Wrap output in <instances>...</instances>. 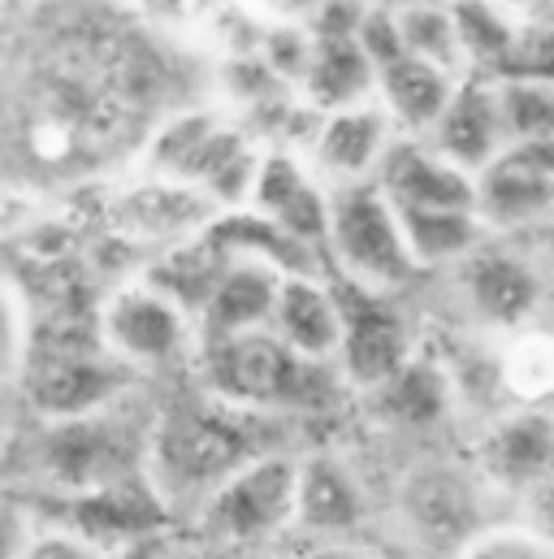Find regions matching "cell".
<instances>
[{"label":"cell","mask_w":554,"mask_h":559,"mask_svg":"<svg viewBox=\"0 0 554 559\" xmlns=\"http://www.w3.org/2000/svg\"><path fill=\"white\" fill-rule=\"evenodd\" d=\"M511 521L554 547V481L538 486L533 495H525V499L516 503V516H511Z\"/></svg>","instance_id":"32"},{"label":"cell","mask_w":554,"mask_h":559,"mask_svg":"<svg viewBox=\"0 0 554 559\" xmlns=\"http://www.w3.org/2000/svg\"><path fill=\"white\" fill-rule=\"evenodd\" d=\"M455 295L477 334L507 338L551 317V270L520 239H490L455 274Z\"/></svg>","instance_id":"9"},{"label":"cell","mask_w":554,"mask_h":559,"mask_svg":"<svg viewBox=\"0 0 554 559\" xmlns=\"http://www.w3.org/2000/svg\"><path fill=\"white\" fill-rule=\"evenodd\" d=\"M364 404H369V413H373V420L382 429L408 433V438H424V433L442 429L446 420L463 408L446 360L433 356V352H424V347H420V356H416L395 382H386Z\"/></svg>","instance_id":"20"},{"label":"cell","mask_w":554,"mask_h":559,"mask_svg":"<svg viewBox=\"0 0 554 559\" xmlns=\"http://www.w3.org/2000/svg\"><path fill=\"white\" fill-rule=\"evenodd\" d=\"M96 325L109 356H118L135 378L182 373V369H195L200 360L195 317L143 274L105 286Z\"/></svg>","instance_id":"8"},{"label":"cell","mask_w":554,"mask_h":559,"mask_svg":"<svg viewBox=\"0 0 554 559\" xmlns=\"http://www.w3.org/2000/svg\"><path fill=\"white\" fill-rule=\"evenodd\" d=\"M274 425L281 420L239 413L204 391L195 400H173L156 413L147 477L182 530L213 499V490L226 486L243 464H252L265 451H277L265 438V429Z\"/></svg>","instance_id":"1"},{"label":"cell","mask_w":554,"mask_h":559,"mask_svg":"<svg viewBox=\"0 0 554 559\" xmlns=\"http://www.w3.org/2000/svg\"><path fill=\"white\" fill-rule=\"evenodd\" d=\"M191 373L200 391L213 395L217 404L274 420L316 417L351 395L338 365H321L290 352L274 330L200 343V360Z\"/></svg>","instance_id":"2"},{"label":"cell","mask_w":554,"mask_h":559,"mask_svg":"<svg viewBox=\"0 0 554 559\" xmlns=\"http://www.w3.org/2000/svg\"><path fill=\"white\" fill-rule=\"evenodd\" d=\"M299 96L316 118L369 105V100H377V66L369 61V52L360 48L356 35L351 39H321L316 35Z\"/></svg>","instance_id":"22"},{"label":"cell","mask_w":554,"mask_h":559,"mask_svg":"<svg viewBox=\"0 0 554 559\" xmlns=\"http://www.w3.org/2000/svg\"><path fill=\"white\" fill-rule=\"evenodd\" d=\"M429 143L442 156H450L455 165H463L468 174L490 169L511 147L507 118H503V100H498V83L490 74H468L459 83L450 109L433 127Z\"/></svg>","instance_id":"19"},{"label":"cell","mask_w":554,"mask_h":559,"mask_svg":"<svg viewBox=\"0 0 554 559\" xmlns=\"http://www.w3.org/2000/svg\"><path fill=\"white\" fill-rule=\"evenodd\" d=\"M195 556L200 559H274V556H256V551H204V547H195Z\"/></svg>","instance_id":"37"},{"label":"cell","mask_w":554,"mask_h":559,"mask_svg":"<svg viewBox=\"0 0 554 559\" xmlns=\"http://www.w3.org/2000/svg\"><path fill=\"white\" fill-rule=\"evenodd\" d=\"M152 559H200V556H195V547H191V543H169V547H160Z\"/></svg>","instance_id":"36"},{"label":"cell","mask_w":554,"mask_h":559,"mask_svg":"<svg viewBox=\"0 0 554 559\" xmlns=\"http://www.w3.org/2000/svg\"><path fill=\"white\" fill-rule=\"evenodd\" d=\"M329 274L342 286H356L364 295L399 299L412 290L420 274L408 230L399 209L377 182L334 191V217H329Z\"/></svg>","instance_id":"7"},{"label":"cell","mask_w":554,"mask_h":559,"mask_svg":"<svg viewBox=\"0 0 554 559\" xmlns=\"http://www.w3.org/2000/svg\"><path fill=\"white\" fill-rule=\"evenodd\" d=\"M277 338L321 365H338L342 338H347V304H342V286L334 274H290L281 282L274 312Z\"/></svg>","instance_id":"17"},{"label":"cell","mask_w":554,"mask_h":559,"mask_svg":"<svg viewBox=\"0 0 554 559\" xmlns=\"http://www.w3.org/2000/svg\"><path fill=\"white\" fill-rule=\"evenodd\" d=\"M490 499L494 495L472 473V464L459 468V464L424 460V464H412L408 477L399 481L395 512L416 551L455 559L472 538L490 530V521L481 516Z\"/></svg>","instance_id":"10"},{"label":"cell","mask_w":554,"mask_h":559,"mask_svg":"<svg viewBox=\"0 0 554 559\" xmlns=\"http://www.w3.org/2000/svg\"><path fill=\"white\" fill-rule=\"evenodd\" d=\"M265 143L256 140L234 114L226 109H173L165 114L138 152V169L169 174L195 191H204L221 213L248 209L261 165H265Z\"/></svg>","instance_id":"3"},{"label":"cell","mask_w":554,"mask_h":559,"mask_svg":"<svg viewBox=\"0 0 554 559\" xmlns=\"http://www.w3.org/2000/svg\"><path fill=\"white\" fill-rule=\"evenodd\" d=\"M395 143H399L395 118L386 114L382 100H369V105L316 118V131L303 147V156L329 191H347V187L377 182Z\"/></svg>","instance_id":"14"},{"label":"cell","mask_w":554,"mask_h":559,"mask_svg":"<svg viewBox=\"0 0 554 559\" xmlns=\"http://www.w3.org/2000/svg\"><path fill=\"white\" fill-rule=\"evenodd\" d=\"M395 17H399L404 52H408L412 61H424V66H433V70H446V74H455V79H468V74H472L468 48H463V35H459V17H455V4H450V0L395 9Z\"/></svg>","instance_id":"27"},{"label":"cell","mask_w":554,"mask_h":559,"mask_svg":"<svg viewBox=\"0 0 554 559\" xmlns=\"http://www.w3.org/2000/svg\"><path fill=\"white\" fill-rule=\"evenodd\" d=\"M546 270H551V278H554V265H546Z\"/></svg>","instance_id":"39"},{"label":"cell","mask_w":554,"mask_h":559,"mask_svg":"<svg viewBox=\"0 0 554 559\" xmlns=\"http://www.w3.org/2000/svg\"><path fill=\"white\" fill-rule=\"evenodd\" d=\"M494 83L511 147L554 140V74H503Z\"/></svg>","instance_id":"28"},{"label":"cell","mask_w":554,"mask_h":559,"mask_svg":"<svg viewBox=\"0 0 554 559\" xmlns=\"http://www.w3.org/2000/svg\"><path fill=\"white\" fill-rule=\"evenodd\" d=\"M450 4L459 17V35H463L472 74H490V79L511 74L525 52L529 26L503 0H450Z\"/></svg>","instance_id":"25"},{"label":"cell","mask_w":554,"mask_h":559,"mask_svg":"<svg viewBox=\"0 0 554 559\" xmlns=\"http://www.w3.org/2000/svg\"><path fill=\"white\" fill-rule=\"evenodd\" d=\"M399 217L420 274H455L494 239L477 209H416Z\"/></svg>","instance_id":"24"},{"label":"cell","mask_w":554,"mask_h":559,"mask_svg":"<svg viewBox=\"0 0 554 559\" xmlns=\"http://www.w3.org/2000/svg\"><path fill=\"white\" fill-rule=\"evenodd\" d=\"M299 559H386V556L369 551L364 543H334V547H303Z\"/></svg>","instance_id":"34"},{"label":"cell","mask_w":554,"mask_h":559,"mask_svg":"<svg viewBox=\"0 0 554 559\" xmlns=\"http://www.w3.org/2000/svg\"><path fill=\"white\" fill-rule=\"evenodd\" d=\"M498 382L511 408H554V321L498 338Z\"/></svg>","instance_id":"26"},{"label":"cell","mask_w":554,"mask_h":559,"mask_svg":"<svg viewBox=\"0 0 554 559\" xmlns=\"http://www.w3.org/2000/svg\"><path fill=\"white\" fill-rule=\"evenodd\" d=\"M377 4H390V9H412V4H437V0H377Z\"/></svg>","instance_id":"38"},{"label":"cell","mask_w":554,"mask_h":559,"mask_svg":"<svg viewBox=\"0 0 554 559\" xmlns=\"http://www.w3.org/2000/svg\"><path fill=\"white\" fill-rule=\"evenodd\" d=\"M477 213L498 239L538 235L554 222V182L525 156V147H507L477 174Z\"/></svg>","instance_id":"16"},{"label":"cell","mask_w":554,"mask_h":559,"mask_svg":"<svg viewBox=\"0 0 554 559\" xmlns=\"http://www.w3.org/2000/svg\"><path fill=\"white\" fill-rule=\"evenodd\" d=\"M455 559H554V547L538 534L520 530L516 521H498L481 538H472Z\"/></svg>","instance_id":"29"},{"label":"cell","mask_w":554,"mask_h":559,"mask_svg":"<svg viewBox=\"0 0 554 559\" xmlns=\"http://www.w3.org/2000/svg\"><path fill=\"white\" fill-rule=\"evenodd\" d=\"M373 525V490L360 477V468L334 451H299V512H294V538L308 547H334V543H360Z\"/></svg>","instance_id":"13"},{"label":"cell","mask_w":554,"mask_h":559,"mask_svg":"<svg viewBox=\"0 0 554 559\" xmlns=\"http://www.w3.org/2000/svg\"><path fill=\"white\" fill-rule=\"evenodd\" d=\"M127 404L79 420H31V499H79L147 473L156 413L138 425Z\"/></svg>","instance_id":"4"},{"label":"cell","mask_w":554,"mask_h":559,"mask_svg":"<svg viewBox=\"0 0 554 559\" xmlns=\"http://www.w3.org/2000/svg\"><path fill=\"white\" fill-rule=\"evenodd\" d=\"M269 22H299V26H312L316 13L329 4V0H252Z\"/></svg>","instance_id":"33"},{"label":"cell","mask_w":554,"mask_h":559,"mask_svg":"<svg viewBox=\"0 0 554 559\" xmlns=\"http://www.w3.org/2000/svg\"><path fill=\"white\" fill-rule=\"evenodd\" d=\"M248 209H256L261 217L281 226L290 239H299L303 248L325 257L334 191L321 182V174L308 165V156L299 147H269L265 152V165H261V178H256Z\"/></svg>","instance_id":"15"},{"label":"cell","mask_w":554,"mask_h":559,"mask_svg":"<svg viewBox=\"0 0 554 559\" xmlns=\"http://www.w3.org/2000/svg\"><path fill=\"white\" fill-rule=\"evenodd\" d=\"M217 217L221 209L204 191L138 165L131 178L105 182L100 191V235L109 248H122L135 257L138 274L156 257L204 239L217 226Z\"/></svg>","instance_id":"6"},{"label":"cell","mask_w":554,"mask_h":559,"mask_svg":"<svg viewBox=\"0 0 554 559\" xmlns=\"http://www.w3.org/2000/svg\"><path fill=\"white\" fill-rule=\"evenodd\" d=\"M281 282L286 274L265 261H226L208 308L200 312V343H221V338L269 330Z\"/></svg>","instance_id":"21"},{"label":"cell","mask_w":554,"mask_h":559,"mask_svg":"<svg viewBox=\"0 0 554 559\" xmlns=\"http://www.w3.org/2000/svg\"><path fill=\"white\" fill-rule=\"evenodd\" d=\"M356 39H360V48L369 52V61L377 66V74L408 57V52H404V35H399V17H395L390 4H369V13H364V22H360V35H356Z\"/></svg>","instance_id":"30"},{"label":"cell","mask_w":554,"mask_h":559,"mask_svg":"<svg viewBox=\"0 0 554 559\" xmlns=\"http://www.w3.org/2000/svg\"><path fill=\"white\" fill-rule=\"evenodd\" d=\"M468 464L485 490L507 503L554 481V408H507L481 420Z\"/></svg>","instance_id":"11"},{"label":"cell","mask_w":554,"mask_h":559,"mask_svg":"<svg viewBox=\"0 0 554 559\" xmlns=\"http://www.w3.org/2000/svg\"><path fill=\"white\" fill-rule=\"evenodd\" d=\"M463 79L446 74V70H433L424 61H395L390 70L377 74V100L386 105V114L395 118L399 135L408 140H429L433 127L442 122V114L450 109L455 92H459Z\"/></svg>","instance_id":"23"},{"label":"cell","mask_w":554,"mask_h":559,"mask_svg":"<svg viewBox=\"0 0 554 559\" xmlns=\"http://www.w3.org/2000/svg\"><path fill=\"white\" fill-rule=\"evenodd\" d=\"M299 512V451H265L243 464L186 525L191 547L204 551H256L274 556L277 543L294 538Z\"/></svg>","instance_id":"5"},{"label":"cell","mask_w":554,"mask_h":559,"mask_svg":"<svg viewBox=\"0 0 554 559\" xmlns=\"http://www.w3.org/2000/svg\"><path fill=\"white\" fill-rule=\"evenodd\" d=\"M520 147H525V156H529V160H533V165H538V169H542V174H546V178L554 182V140L520 143Z\"/></svg>","instance_id":"35"},{"label":"cell","mask_w":554,"mask_h":559,"mask_svg":"<svg viewBox=\"0 0 554 559\" xmlns=\"http://www.w3.org/2000/svg\"><path fill=\"white\" fill-rule=\"evenodd\" d=\"M377 187L390 195V204L399 213L416 209H477V174H468L463 165H455L450 156H442L429 140H408L390 147Z\"/></svg>","instance_id":"18"},{"label":"cell","mask_w":554,"mask_h":559,"mask_svg":"<svg viewBox=\"0 0 554 559\" xmlns=\"http://www.w3.org/2000/svg\"><path fill=\"white\" fill-rule=\"evenodd\" d=\"M342 304H347V338L338 352V373L356 400H369L412 365L420 356V343L399 299L342 286Z\"/></svg>","instance_id":"12"},{"label":"cell","mask_w":554,"mask_h":559,"mask_svg":"<svg viewBox=\"0 0 554 559\" xmlns=\"http://www.w3.org/2000/svg\"><path fill=\"white\" fill-rule=\"evenodd\" d=\"M17 559H113V556H109V551H100L96 543H87L83 534H74V530H61V525H48V521H44V530L31 538V547H26Z\"/></svg>","instance_id":"31"}]
</instances>
